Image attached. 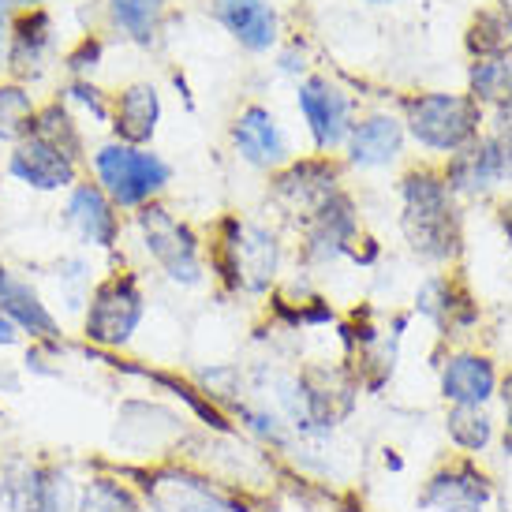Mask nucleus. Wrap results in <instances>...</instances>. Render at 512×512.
I'll return each mask as SVG.
<instances>
[{"mask_svg": "<svg viewBox=\"0 0 512 512\" xmlns=\"http://www.w3.org/2000/svg\"><path fill=\"white\" fill-rule=\"evenodd\" d=\"M187 449L184 412L154 397H124L116 400L113 427H109V453L120 468H146L161 460H176Z\"/></svg>", "mask_w": 512, "mask_h": 512, "instance_id": "obj_1", "label": "nucleus"}, {"mask_svg": "<svg viewBox=\"0 0 512 512\" xmlns=\"http://www.w3.org/2000/svg\"><path fill=\"white\" fill-rule=\"evenodd\" d=\"M79 475L72 460L27 449L0 456V512H75Z\"/></svg>", "mask_w": 512, "mask_h": 512, "instance_id": "obj_2", "label": "nucleus"}, {"mask_svg": "<svg viewBox=\"0 0 512 512\" xmlns=\"http://www.w3.org/2000/svg\"><path fill=\"white\" fill-rule=\"evenodd\" d=\"M146 322L143 281L131 270H109L101 277L83 314H79V341L94 356H124L135 333Z\"/></svg>", "mask_w": 512, "mask_h": 512, "instance_id": "obj_3", "label": "nucleus"}, {"mask_svg": "<svg viewBox=\"0 0 512 512\" xmlns=\"http://www.w3.org/2000/svg\"><path fill=\"white\" fill-rule=\"evenodd\" d=\"M135 479L150 512H255L243 494L217 483L187 456L146 464V468H124Z\"/></svg>", "mask_w": 512, "mask_h": 512, "instance_id": "obj_4", "label": "nucleus"}, {"mask_svg": "<svg viewBox=\"0 0 512 512\" xmlns=\"http://www.w3.org/2000/svg\"><path fill=\"white\" fill-rule=\"evenodd\" d=\"M86 169L120 214H135L157 202L172 184V165L165 157L154 154L150 146H128L120 139L94 146L86 154Z\"/></svg>", "mask_w": 512, "mask_h": 512, "instance_id": "obj_5", "label": "nucleus"}, {"mask_svg": "<svg viewBox=\"0 0 512 512\" xmlns=\"http://www.w3.org/2000/svg\"><path fill=\"white\" fill-rule=\"evenodd\" d=\"M404 236L423 258H449L456 251L449 187L430 172H412L404 180Z\"/></svg>", "mask_w": 512, "mask_h": 512, "instance_id": "obj_6", "label": "nucleus"}, {"mask_svg": "<svg viewBox=\"0 0 512 512\" xmlns=\"http://www.w3.org/2000/svg\"><path fill=\"white\" fill-rule=\"evenodd\" d=\"M135 228H139V240H143L150 262L169 281H176V285H199L202 273H206L202 270L199 236L180 217L169 214L161 202H150L143 210H135Z\"/></svg>", "mask_w": 512, "mask_h": 512, "instance_id": "obj_7", "label": "nucleus"}, {"mask_svg": "<svg viewBox=\"0 0 512 512\" xmlns=\"http://www.w3.org/2000/svg\"><path fill=\"white\" fill-rule=\"evenodd\" d=\"M281 266V247L270 228L251 221H228L217 251V270L240 292H266Z\"/></svg>", "mask_w": 512, "mask_h": 512, "instance_id": "obj_8", "label": "nucleus"}, {"mask_svg": "<svg viewBox=\"0 0 512 512\" xmlns=\"http://www.w3.org/2000/svg\"><path fill=\"white\" fill-rule=\"evenodd\" d=\"M86 157L68 150V146L45 139L38 131H30L23 143L12 146L8 154V176L15 184L30 187L38 195H57V191H72L83 180Z\"/></svg>", "mask_w": 512, "mask_h": 512, "instance_id": "obj_9", "label": "nucleus"}, {"mask_svg": "<svg viewBox=\"0 0 512 512\" xmlns=\"http://www.w3.org/2000/svg\"><path fill=\"white\" fill-rule=\"evenodd\" d=\"M0 314L19 329L23 344H45V348H68V329L60 314L45 303V296L12 266H0Z\"/></svg>", "mask_w": 512, "mask_h": 512, "instance_id": "obj_10", "label": "nucleus"}, {"mask_svg": "<svg viewBox=\"0 0 512 512\" xmlns=\"http://www.w3.org/2000/svg\"><path fill=\"white\" fill-rule=\"evenodd\" d=\"M408 124L427 150H460L475 135L479 109L456 94H427V98H415L408 105Z\"/></svg>", "mask_w": 512, "mask_h": 512, "instance_id": "obj_11", "label": "nucleus"}, {"mask_svg": "<svg viewBox=\"0 0 512 512\" xmlns=\"http://www.w3.org/2000/svg\"><path fill=\"white\" fill-rule=\"evenodd\" d=\"M64 225L72 228V236L90 251H116L124 221L113 199L101 191L94 180H79L64 199Z\"/></svg>", "mask_w": 512, "mask_h": 512, "instance_id": "obj_12", "label": "nucleus"}, {"mask_svg": "<svg viewBox=\"0 0 512 512\" xmlns=\"http://www.w3.org/2000/svg\"><path fill=\"white\" fill-rule=\"evenodd\" d=\"M75 512H150L139 486L128 471L113 460H90L79 475V494H75Z\"/></svg>", "mask_w": 512, "mask_h": 512, "instance_id": "obj_13", "label": "nucleus"}, {"mask_svg": "<svg viewBox=\"0 0 512 512\" xmlns=\"http://www.w3.org/2000/svg\"><path fill=\"white\" fill-rule=\"evenodd\" d=\"M299 109L311 128V139L318 150H337L352 131L348 98L329 79H307L299 86Z\"/></svg>", "mask_w": 512, "mask_h": 512, "instance_id": "obj_14", "label": "nucleus"}, {"mask_svg": "<svg viewBox=\"0 0 512 512\" xmlns=\"http://www.w3.org/2000/svg\"><path fill=\"white\" fill-rule=\"evenodd\" d=\"M277 199L285 210L299 214L303 221L314 214V210H322L333 195H337V169L329 165V161H299V165H288L281 176H277Z\"/></svg>", "mask_w": 512, "mask_h": 512, "instance_id": "obj_15", "label": "nucleus"}, {"mask_svg": "<svg viewBox=\"0 0 512 512\" xmlns=\"http://www.w3.org/2000/svg\"><path fill=\"white\" fill-rule=\"evenodd\" d=\"M232 143H236L243 161H251L255 169H277V165L288 161L285 131L273 120L270 109H262V105L243 109L236 128H232Z\"/></svg>", "mask_w": 512, "mask_h": 512, "instance_id": "obj_16", "label": "nucleus"}, {"mask_svg": "<svg viewBox=\"0 0 512 512\" xmlns=\"http://www.w3.org/2000/svg\"><path fill=\"white\" fill-rule=\"evenodd\" d=\"M157 120H161V98L150 83H135L113 98L109 128H113V139H120V143L146 146L154 139Z\"/></svg>", "mask_w": 512, "mask_h": 512, "instance_id": "obj_17", "label": "nucleus"}, {"mask_svg": "<svg viewBox=\"0 0 512 512\" xmlns=\"http://www.w3.org/2000/svg\"><path fill=\"white\" fill-rule=\"evenodd\" d=\"M352 240H356V210H352L348 195L337 191L322 210H314L307 217V258L311 262H329L341 251H348Z\"/></svg>", "mask_w": 512, "mask_h": 512, "instance_id": "obj_18", "label": "nucleus"}, {"mask_svg": "<svg viewBox=\"0 0 512 512\" xmlns=\"http://www.w3.org/2000/svg\"><path fill=\"white\" fill-rule=\"evenodd\" d=\"M344 146H348V161L352 165H359V169H382V165L400 157L404 128L393 116H367V120L352 124Z\"/></svg>", "mask_w": 512, "mask_h": 512, "instance_id": "obj_19", "label": "nucleus"}, {"mask_svg": "<svg viewBox=\"0 0 512 512\" xmlns=\"http://www.w3.org/2000/svg\"><path fill=\"white\" fill-rule=\"evenodd\" d=\"M486 494H490V486H486L483 475H475L471 468H456L430 479L419 501L438 512H475L486 501Z\"/></svg>", "mask_w": 512, "mask_h": 512, "instance_id": "obj_20", "label": "nucleus"}, {"mask_svg": "<svg viewBox=\"0 0 512 512\" xmlns=\"http://www.w3.org/2000/svg\"><path fill=\"white\" fill-rule=\"evenodd\" d=\"M217 15L247 49H270L277 38V15L266 0H217Z\"/></svg>", "mask_w": 512, "mask_h": 512, "instance_id": "obj_21", "label": "nucleus"}, {"mask_svg": "<svg viewBox=\"0 0 512 512\" xmlns=\"http://www.w3.org/2000/svg\"><path fill=\"white\" fill-rule=\"evenodd\" d=\"M494 389V370L479 356H453L441 370V393L453 404H471L479 408Z\"/></svg>", "mask_w": 512, "mask_h": 512, "instance_id": "obj_22", "label": "nucleus"}, {"mask_svg": "<svg viewBox=\"0 0 512 512\" xmlns=\"http://www.w3.org/2000/svg\"><path fill=\"white\" fill-rule=\"evenodd\" d=\"M34 120H38V105H34L27 86H0V143H23L34 131Z\"/></svg>", "mask_w": 512, "mask_h": 512, "instance_id": "obj_23", "label": "nucleus"}, {"mask_svg": "<svg viewBox=\"0 0 512 512\" xmlns=\"http://www.w3.org/2000/svg\"><path fill=\"white\" fill-rule=\"evenodd\" d=\"M498 176H501V169H498V157H494V146L490 143L460 150V154L453 157V165H449V184L460 187V191H483V187H490Z\"/></svg>", "mask_w": 512, "mask_h": 512, "instance_id": "obj_24", "label": "nucleus"}, {"mask_svg": "<svg viewBox=\"0 0 512 512\" xmlns=\"http://www.w3.org/2000/svg\"><path fill=\"white\" fill-rule=\"evenodd\" d=\"M468 45L479 57H505L512 49V12H505V8L479 12V19L471 23Z\"/></svg>", "mask_w": 512, "mask_h": 512, "instance_id": "obj_25", "label": "nucleus"}, {"mask_svg": "<svg viewBox=\"0 0 512 512\" xmlns=\"http://www.w3.org/2000/svg\"><path fill=\"white\" fill-rule=\"evenodd\" d=\"M45 45H49V19L45 15H27L23 23H19V34H15L12 42V68L19 75H30L42 68V57H45Z\"/></svg>", "mask_w": 512, "mask_h": 512, "instance_id": "obj_26", "label": "nucleus"}, {"mask_svg": "<svg viewBox=\"0 0 512 512\" xmlns=\"http://www.w3.org/2000/svg\"><path fill=\"white\" fill-rule=\"evenodd\" d=\"M471 90H475V98H483V101L512 105V60H505V57L479 60V64L471 68Z\"/></svg>", "mask_w": 512, "mask_h": 512, "instance_id": "obj_27", "label": "nucleus"}, {"mask_svg": "<svg viewBox=\"0 0 512 512\" xmlns=\"http://www.w3.org/2000/svg\"><path fill=\"white\" fill-rule=\"evenodd\" d=\"M113 15L135 42H150L161 15V0H113Z\"/></svg>", "mask_w": 512, "mask_h": 512, "instance_id": "obj_28", "label": "nucleus"}, {"mask_svg": "<svg viewBox=\"0 0 512 512\" xmlns=\"http://www.w3.org/2000/svg\"><path fill=\"white\" fill-rule=\"evenodd\" d=\"M449 434L464 449H483L490 441V419L479 415V408H471V404H456L449 412Z\"/></svg>", "mask_w": 512, "mask_h": 512, "instance_id": "obj_29", "label": "nucleus"}, {"mask_svg": "<svg viewBox=\"0 0 512 512\" xmlns=\"http://www.w3.org/2000/svg\"><path fill=\"white\" fill-rule=\"evenodd\" d=\"M494 157H498V169L501 176H512V105H505L498 116V131H494Z\"/></svg>", "mask_w": 512, "mask_h": 512, "instance_id": "obj_30", "label": "nucleus"}, {"mask_svg": "<svg viewBox=\"0 0 512 512\" xmlns=\"http://www.w3.org/2000/svg\"><path fill=\"white\" fill-rule=\"evenodd\" d=\"M23 385H27L23 367H15V363H4V359H0V400L19 397V393H23Z\"/></svg>", "mask_w": 512, "mask_h": 512, "instance_id": "obj_31", "label": "nucleus"}, {"mask_svg": "<svg viewBox=\"0 0 512 512\" xmlns=\"http://www.w3.org/2000/svg\"><path fill=\"white\" fill-rule=\"evenodd\" d=\"M12 348H23V337H19V329L0 314V352H12Z\"/></svg>", "mask_w": 512, "mask_h": 512, "instance_id": "obj_32", "label": "nucleus"}, {"mask_svg": "<svg viewBox=\"0 0 512 512\" xmlns=\"http://www.w3.org/2000/svg\"><path fill=\"white\" fill-rule=\"evenodd\" d=\"M501 225H505V232H509V240H512V202L501 210Z\"/></svg>", "mask_w": 512, "mask_h": 512, "instance_id": "obj_33", "label": "nucleus"}, {"mask_svg": "<svg viewBox=\"0 0 512 512\" xmlns=\"http://www.w3.org/2000/svg\"><path fill=\"white\" fill-rule=\"evenodd\" d=\"M4 12H8V0H0V49H4Z\"/></svg>", "mask_w": 512, "mask_h": 512, "instance_id": "obj_34", "label": "nucleus"}, {"mask_svg": "<svg viewBox=\"0 0 512 512\" xmlns=\"http://www.w3.org/2000/svg\"><path fill=\"white\" fill-rule=\"evenodd\" d=\"M505 404H509V412H512V378L505 382Z\"/></svg>", "mask_w": 512, "mask_h": 512, "instance_id": "obj_35", "label": "nucleus"}, {"mask_svg": "<svg viewBox=\"0 0 512 512\" xmlns=\"http://www.w3.org/2000/svg\"><path fill=\"white\" fill-rule=\"evenodd\" d=\"M0 423H4V412H0ZM0 456H4V441H0Z\"/></svg>", "mask_w": 512, "mask_h": 512, "instance_id": "obj_36", "label": "nucleus"}, {"mask_svg": "<svg viewBox=\"0 0 512 512\" xmlns=\"http://www.w3.org/2000/svg\"><path fill=\"white\" fill-rule=\"evenodd\" d=\"M370 4H385V0H370Z\"/></svg>", "mask_w": 512, "mask_h": 512, "instance_id": "obj_37", "label": "nucleus"}]
</instances>
